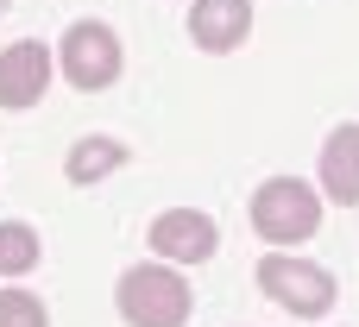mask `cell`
Instances as JSON below:
<instances>
[{"label":"cell","mask_w":359,"mask_h":327,"mask_svg":"<svg viewBox=\"0 0 359 327\" xmlns=\"http://www.w3.org/2000/svg\"><path fill=\"white\" fill-rule=\"evenodd\" d=\"M316 227H322V202L303 176H271L252 195V233L265 246H303L316 239Z\"/></svg>","instance_id":"obj_1"},{"label":"cell","mask_w":359,"mask_h":327,"mask_svg":"<svg viewBox=\"0 0 359 327\" xmlns=\"http://www.w3.org/2000/svg\"><path fill=\"white\" fill-rule=\"evenodd\" d=\"M189 284L170 265H133L120 277V315L133 327H183L189 321Z\"/></svg>","instance_id":"obj_2"},{"label":"cell","mask_w":359,"mask_h":327,"mask_svg":"<svg viewBox=\"0 0 359 327\" xmlns=\"http://www.w3.org/2000/svg\"><path fill=\"white\" fill-rule=\"evenodd\" d=\"M259 290H265L284 315H303V321L328 315V309H334V296H341V284H334L322 265L290 258V252H278V258H265V265H259Z\"/></svg>","instance_id":"obj_3"},{"label":"cell","mask_w":359,"mask_h":327,"mask_svg":"<svg viewBox=\"0 0 359 327\" xmlns=\"http://www.w3.org/2000/svg\"><path fill=\"white\" fill-rule=\"evenodd\" d=\"M57 57V69H63V82H76V88H107V82H120V38H114V25H101V19H82V25H69L63 32V50H50Z\"/></svg>","instance_id":"obj_4"},{"label":"cell","mask_w":359,"mask_h":327,"mask_svg":"<svg viewBox=\"0 0 359 327\" xmlns=\"http://www.w3.org/2000/svg\"><path fill=\"white\" fill-rule=\"evenodd\" d=\"M50 76H57V57H50L44 38H19V44H6V50H0V107H6V113L38 107L44 88H50Z\"/></svg>","instance_id":"obj_5"},{"label":"cell","mask_w":359,"mask_h":327,"mask_svg":"<svg viewBox=\"0 0 359 327\" xmlns=\"http://www.w3.org/2000/svg\"><path fill=\"white\" fill-rule=\"evenodd\" d=\"M145 239H151V252H158L164 265H202V258H215L221 227H215V214H202V208H170V214L151 221Z\"/></svg>","instance_id":"obj_6"},{"label":"cell","mask_w":359,"mask_h":327,"mask_svg":"<svg viewBox=\"0 0 359 327\" xmlns=\"http://www.w3.org/2000/svg\"><path fill=\"white\" fill-rule=\"evenodd\" d=\"M246 32H252V0H196L189 6V38L215 57L240 50Z\"/></svg>","instance_id":"obj_7"},{"label":"cell","mask_w":359,"mask_h":327,"mask_svg":"<svg viewBox=\"0 0 359 327\" xmlns=\"http://www.w3.org/2000/svg\"><path fill=\"white\" fill-rule=\"evenodd\" d=\"M316 176H322V189H328V202H341V208H359V126H353V120L328 132Z\"/></svg>","instance_id":"obj_8"},{"label":"cell","mask_w":359,"mask_h":327,"mask_svg":"<svg viewBox=\"0 0 359 327\" xmlns=\"http://www.w3.org/2000/svg\"><path fill=\"white\" fill-rule=\"evenodd\" d=\"M120 164H126V145L95 132V139H76V145H69V164H63V170H69V183H101V176L120 170Z\"/></svg>","instance_id":"obj_9"},{"label":"cell","mask_w":359,"mask_h":327,"mask_svg":"<svg viewBox=\"0 0 359 327\" xmlns=\"http://www.w3.org/2000/svg\"><path fill=\"white\" fill-rule=\"evenodd\" d=\"M25 271H38V233L25 221H0V277L13 284Z\"/></svg>","instance_id":"obj_10"},{"label":"cell","mask_w":359,"mask_h":327,"mask_svg":"<svg viewBox=\"0 0 359 327\" xmlns=\"http://www.w3.org/2000/svg\"><path fill=\"white\" fill-rule=\"evenodd\" d=\"M0 327H50V315L32 290H0Z\"/></svg>","instance_id":"obj_11"},{"label":"cell","mask_w":359,"mask_h":327,"mask_svg":"<svg viewBox=\"0 0 359 327\" xmlns=\"http://www.w3.org/2000/svg\"><path fill=\"white\" fill-rule=\"evenodd\" d=\"M0 13H6V0H0Z\"/></svg>","instance_id":"obj_12"}]
</instances>
